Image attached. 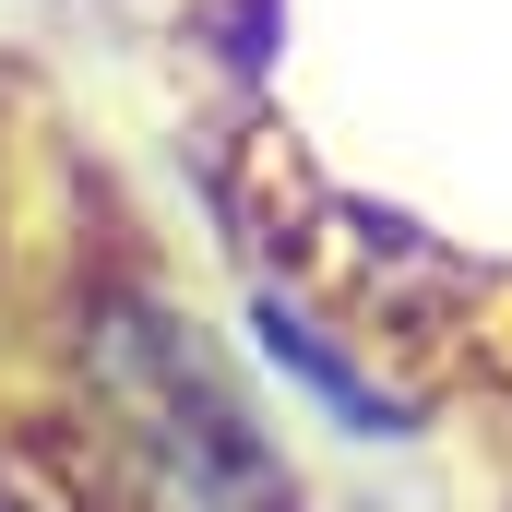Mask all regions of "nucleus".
<instances>
[{
	"label": "nucleus",
	"mask_w": 512,
	"mask_h": 512,
	"mask_svg": "<svg viewBox=\"0 0 512 512\" xmlns=\"http://www.w3.org/2000/svg\"><path fill=\"white\" fill-rule=\"evenodd\" d=\"M108 393H120L131 441L155 453V477H167V501H179V512H298V501H286V477H274V453L239 429V405L203 382V358L167 346L155 322H120V346H108Z\"/></svg>",
	"instance_id": "obj_1"
}]
</instances>
